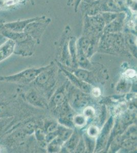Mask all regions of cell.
<instances>
[{"mask_svg":"<svg viewBox=\"0 0 137 153\" xmlns=\"http://www.w3.org/2000/svg\"><path fill=\"white\" fill-rule=\"evenodd\" d=\"M50 65L38 68H29L17 73L0 76V81L19 85H24L34 82L37 76L42 71L48 69Z\"/></svg>","mask_w":137,"mask_h":153,"instance_id":"cell-1","label":"cell"},{"mask_svg":"<svg viewBox=\"0 0 137 153\" xmlns=\"http://www.w3.org/2000/svg\"><path fill=\"white\" fill-rule=\"evenodd\" d=\"M105 26L100 13L93 16L83 14V35L100 38L103 34Z\"/></svg>","mask_w":137,"mask_h":153,"instance_id":"cell-2","label":"cell"},{"mask_svg":"<svg viewBox=\"0 0 137 153\" xmlns=\"http://www.w3.org/2000/svg\"><path fill=\"white\" fill-rule=\"evenodd\" d=\"M51 19L46 16H40V19L32 22L27 26L24 32L27 33L34 40H38L50 23Z\"/></svg>","mask_w":137,"mask_h":153,"instance_id":"cell-3","label":"cell"},{"mask_svg":"<svg viewBox=\"0 0 137 153\" xmlns=\"http://www.w3.org/2000/svg\"><path fill=\"white\" fill-rule=\"evenodd\" d=\"M125 12L119 13L118 16L111 22L106 25L103 29V33H116L122 32L124 29Z\"/></svg>","mask_w":137,"mask_h":153,"instance_id":"cell-4","label":"cell"},{"mask_svg":"<svg viewBox=\"0 0 137 153\" xmlns=\"http://www.w3.org/2000/svg\"><path fill=\"white\" fill-rule=\"evenodd\" d=\"M40 16H35L34 18H29L27 19L4 23L2 24V26L6 29L8 30L11 31L16 33H22L24 32L25 29L29 23L33 21H36L40 19Z\"/></svg>","mask_w":137,"mask_h":153,"instance_id":"cell-5","label":"cell"},{"mask_svg":"<svg viewBox=\"0 0 137 153\" xmlns=\"http://www.w3.org/2000/svg\"><path fill=\"white\" fill-rule=\"evenodd\" d=\"M16 42L10 39H6L0 45V63L10 57L14 53Z\"/></svg>","mask_w":137,"mask_h":153,"instance_id":"cell-6","label":"cell"},{"mask_svg":"<svg viewBox=\"0 0 137 153\" xmlns=\"http://www.w3.org/2000/svg\"><path fill=\"white\" fill-rule=\"evenodd\" d=\"M70 102L72 106L76 109L83 108L87 105L88 99L87 96L80 91H74L70 96Z\"/></svg>","mask_w":137,"mask_h":153,"instance_id":"cell-7","label":"cell"},{"mask_svg":"<svg viewBox=\"0 0 137 153\" xmlns=\"http://www.w3.org/2000/svg\"><path fill=\"white\" fill-rule=\"evenodd\" d=\"M61 70L64 72L66 76H68V78L69 79L70 81H71L73 84L76 86L77 87H78L80 91H82V92H85L86 94L91 93L92 87L91 86L90 84L80 80L75 75L71 73L70 72L66 70L63 67H61Z\"/></svg>","mask_w":137,"mask_h":153,"instance_id":"cell-8","label":"cell"},{"mask_svg":"<svg viewBox=\"0 0 137 153\" xmlns=\"http://www.w3.org/2000/svg\"><path fill=\"white\" fill-rule=\"evenodd\" d=\"M26 99L30 104L33 106L43 107L45 106V103L43 101L42 97L35 91H30L25 96Z\"/></svg>","mask_w":137,"mask_h":153,"instance_id":"cell-9","label":"cell"},{"mask_svg":"<svg viewBox=\"0 0 137 153\" xmlns=\"http://www.w3.org/2000/svg\"><path fill=\"white\" fill-rule=\"evenodd\" d=\"M79 142V138L76 133H72L70 137L66 141L65 147L70 151H73L76 148L78 143Z\"/></svg>","mask_w":137,"mask_h":153,"instance_id":"cell-10","label":"cell"},{"mask_svg":"<svg viewBox=\"0 0 137 153\" xmlns=\"http://www.w3.org/2000/svg\"><path fill=\"white\" fill-rule=\"evenodd\" d=\"M47 70H45L41 72L35 79L34 82L37 85L42 86L45 85L46 82H48L49 79V75L47 71Z\"/></svg>","mask_w":137,"mask_h":153,"instance_id":"cell-11","label":"cell"},{"mask_svg":"<svg viewBox=\"0 0 137 153\" xmlns=\"http://www.w3.org/2000/svg\"><path fill=\"white\" fill-rule=\"evenodd\" d=\"M75 75L84 82L89 83V81L91 79L90 73L86 69H78L75 72Z\"/></svg>","mask_w":137,"mask_h":153,"instance_id":"cell-12","label":"cell"},{"mask_svg":"<svg viewBox=\"0 0 137 153\" xmlns=\"http://www.w3.org/2000/svg\"><path fill=\"white\" fill-rule=\"evenodd\" d=\"M87 119L83 114H78L75 115L73 118V124L76 127H82L86 125Z\"/></svg>","mask_w":137,"mask_h":153,"instance_id":"cell-13","label":"cell"},{"mask_svg":"<svg viewBox=\"0 0 137 153\" xmlns=\"http://www.w3.org/2000/svg\"><path fill=\"white\" fill-rule=\"evenodd\" d=\"M65 96L63 91H58L54 94L52 99V103L55 106H59L64 102Z\"/></svg>","mask_w":137,"mask_h":153,"instance_id":"cell-14","label":"cell"},{"mask_svg":"<svg viewBox=\"0 0 137 153\" xmlns=\"http://www.w3.org/2000/svg\"><path fill=\"white\" fill-rule=\"evenodd\" d=\"M13 120V117H0V134L2 131L8 127L9 124L11 123Z\"/></svg>","mask_w":137,"mask_h":153,"instance_id":"cell-15","label":"cell"},{"mask_svg":"<svg viewBox=\"0 0 137 153\" xmlns=\"http://www.w3.org/2000/svg\"><path fill=\"white\" fill-rule=\"evenodd\" d=\"M87 134L92 138H95L99 134V129L96 126H91L87 130Z\"/></svg>","mask_w":137,"mask_h":153,"instance_id":"cell-16","label":"cell"},{"mask_svg":"<svg viewBox=\"0 0 137 153\" xmlns=\"http://www.w3.org/2000/svg\"><path fill=\"white\" fill-rule=\"evenodd\" d=\"M95 114V109L91 106H88L87 107H85V109L83 110V115L87 119L93 118Z\"/></svg>","mask_w":137,"mask_h":153,"instance_id":"cell-17","label":"cell"},{"mask_svg":"<svg viewBox=\"0 0 137 153\" xmlns=\"http://www.w3.org/2000/svg\"><path fill=\"white\" fill-rule=\"evenodd\" d=\"M8 109L7 106L4 104H0V117H10L7 114Z\"/></svg>","mask_w":137,"mask_h":153,"instance_id":"cell-18","label":"cell"},{"mask_svg":"<svg viewBox=\"0 0 137 153\" xmlns=\"http://www.w3.org/2000/svg\"><path fill=\"white\" fill-rule=\"evenodd\" d=\"M34 130V125L32 122H29L25 125L24 131L25 132L30 133Z\"/></svg>","mask_w":137,"mask_h":153,"instance_id":"cell-19","label":"cell"},{"mask_svg":"<svg viewBox=\"0 0 137 153\" xmlns=\"http://www.w3.org/2000/svg\"><path fill=\"white\" fill-rule=\"evenodd\" d=\"M124 75L127 78L132 79L136 76V71L133 69H128L124 72Z\"/></svg>","mask_w":137,"mask_h":153,"instance_id":"cell-20","label":"cell"},{"mask_svg":"<svg viewBox=\"0 0 137 153\" xmlns=\"http://www.w3.org/2000/svg\"><path fill=\"white\" fill-rule=\"evenodd\" d=\"M127 2V5L130 9L133 10H136V6H137V1L136 0H126Z\"/></svg>","mask_w":137,"mask_h":153,"instance_id":"cell-21","label":"cell"},{"mask_svg":"<svg viewBox=\"0 0 137 153\" xmlns=\"http://www.w3.org/2000/svg\"><path fill=\"white\" fill-rule=\"evenodd\" d=\"M91 94L94 96V97H98L101 96V92L100 89L98 87H95L94 88H92L91 91Z\"/></svg>","mask_w":137,"mask_h":153,"instance_id":"cell-22","label":"cell"},{"mask_svg":"<svg viewBox=\"0 0 137 153\" xmlns=\"http://www.w3.org/2000/svg\"><path fill=\"white\" fill-rule=\"evenodd\" d=\"M85 145L83 143V140L82 139L79 140V142L77 146L76 151L78 152H83L85 151Z\"/></svg>","mask_w":137,"mask_h":153,"instance_id":"cell-23","label":"cell"},{"mask_svg":"<svg viewBox=\"0 0 137 153\" xmlns=\"http://www.w3.org/2000/svg\"><path fill=\"white\" fill-rule=\"evenodd\" d=\"M57 129H58V127H57V124H52L49 126L47 130L48 133H50L55 131L57 130Z\"/></svg>","mask_w":137,"mask_h":153,"instance_id":"cell-24","label":"cell"},{"mask_svg":"<svg viewBox=\"0 0 137 153\" xmlns=\"http://www.w3.org/2000/svg\"><path fill=\"white\" fill-rule=\"evenodd\" d=\"M82 0H73V6L74 7V10L76 12L78 10L79 6L80 5Z\"/></svg>","mask_w":137,"mask_h":153,"instance_id":"cell-25","label":"cell"},{"mask_svg":"<svg viewBox=\"0 0 137 153\" xmlns=\"http://www.w3.org/2000/svg\"><path fill=\"white\" fill-rule=\"evenodd\" d=\"M73 0H68L67 5L73 6Z\"/></svg>","mask_w":137,"mask_h":153,"instance_id":"cell-26","label":"cell"},{"mask_svg":"<svg viewBox=\"0 0 137 153\" xmlns=\"http://www.w3.org/2000/svg\"><path fill=\"white\" fill-rule=\"evenodd\" d=\"M5 0H0V8H1V6H2V3H3L4 1Z\"/></svg>","mask_w":137,"mask_h":153,"instance_id":"cell-27","label":"cell"}]
</instances>
